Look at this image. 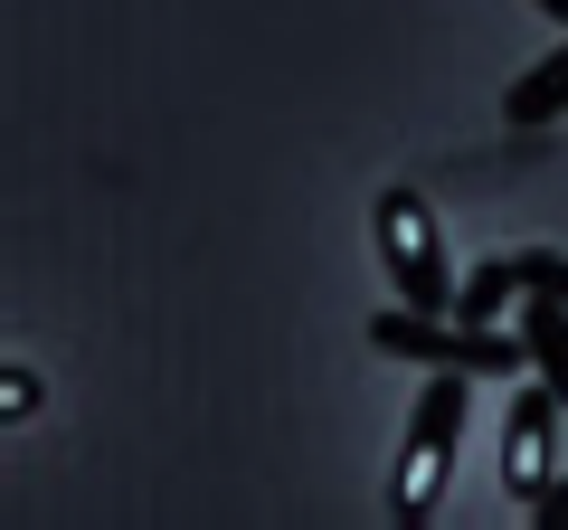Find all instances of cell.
I'll return each instance as SVG.
<instances>
[{
    "label": "cell",
    "mask_w": 568,
    "mask_h": 530,
    "mask_svg": "<svg viewBox=\"0 0 568 530\" xmlns=\"http://www.w3.org/2000/svg\"><path fill=\"white\" fill-rule=\"evenodd\" d=\"M0 408H10V417L39 408V369H0Z\"/></svg>",
    "instance_id": "9c48e42d"
},
{
    "label": "cell",
    "mask_w": 568,
    "mask_h": 530,
    "mask_svg": "<svg viewBox=\"0 0 568 530\" xmlns=\"http://www.w3.org/2000/svg\"><path fill=\"white\" fill-rule=\"evenodd\" d=\"M369 350H388V360H417V369H465V379H530L521 332H503V323H465V313H417V304L369 313Z\"/></svg>",
    "instance_id": "6da1fadb"
},
{
    "label": "cell",
    "mask_w": 568,
    "mask_h": 530,
    "mask_svg": "<svg viewBox=\"0 0 568 530\" xmlns=\"http://www.w3.org/2000/svg\"><path fill=\"white\" fill-rule=\"evenodd\" d=\"M521 350H530V379H549V398L568 408V304L521 294Z\"/></svg>",
    "instance_id": "8992f818"
},
{
    "label": "cell",
    "mask_w": 568,
    "mask_h": 530,
    "mask_svg": "<svg viewBox=\"0 0 568 530\" xmlns=\"http://www.w3.org/2000/svg\"><path fill=\"white\" fill-rule=\"evenodd\" d=\"M530 521H540V530H568V473H549V483H540V502H530Z\"/></svg>",
    "instance_id": "30bf717a"
},
{
    "label": "cell",
    "mask_w": 568,
    "mask_h": 530,
    "mask_svg": "<svg viewBox=\"0 0 568 530\" xmlns=\"http://www.w3.org/2000/svg\"><path fill=\"white\" fill-rule=\"evenodd\" d=\"M511 304H521V285H511V256L474 265V275H465V294H455V313H465V323H503Z\"/></svg>",
    "instance_id": "52a82bcc"
},
{
    "label": "cell",
    "mask_w": 568,
    "mask_h": 530,
    "mask_svg": "<svg viewBox=\"0 0 568 530\" xmlns=\"http://www.w3.org/2000/svg\"><path fill=\"white\" fill-rule=\"evenodd\" d=\"M511 285H521V294H549V304H568V256H559V246H521V256H511Z\"/></svg>",
    "instance_id": "ba28073f"
},
{
    "label": "cell",
    "mask_w": 568,
    "mask_h": 530,
    "mask_svg": "<svg viewBox=\"0 0 568 530\" xmlns=\"http://www.w3.org/2000/svg\"><path fill=\"white\" fill-rule=\"evenodd\" d=\"M465 408H474V379H465V369H436V379L417 388V408H407L398 483H388V511H398L407 530L436 521V502H446V483H455V446H465Z\"/></svg>",
    "instance_id": "7a4b0ae2"
},
{
    "label": "cell",
    "mask_w": 568,
    "mask_h": 530,
    "mask_svg": "<svg viewBox=\"0 0 568 530\" xmlns=\"http://www.w3.org/2000/svg\"><path fill=\"white\" fill-rule=\"evenodd\" d=\"M369 227H379V265H388V285H398V304H417V313H455L465 275H455V256H446V227H436V208H426L417 190H379Z\"/></svg>",
    "instance_id": "3957f363"
},
{
    "label": "cell",
    "mask_w": 568,
    "mask_h": 530,
    "mask_svg": "<svg viewBox=\"0 0 568 530\" xmlns=\"http://www.w3.org/2000/svg\"><path fill=\"white\" fill-rule=\"evenodd\" d=\"M530 10H549V20H559V29H568V0H530Z\"/></svg>",
    "instance_id": "8fae6325"
},
{
    "label": "cell",
    "mask_w": 568,
    "mask_h": 530,
    "mask_svg": "<svg viewBox=\"0 0 568 530\" xmlns=\"http://www.w3.org/2000/svg\"><path fill=\"white\" fill-rule=\"evenodd\" d=\"M559 398H549V379H530V388H511V417H503V492L511 502H540V483L559 473Z\"/></svg>",
    "instance_id": "277c9868"
},
{
    "label": "cell",
    "mask_w": 568,
    "mask_h": 530,
    "mask_svg": "<svg viewBox=\"0 0 568 530\" xmlns=\"http://www.w3.org/2000/svg\"><path fill=\"white\" fill-rule=\"evenodd\" d=\"M503 114H511V133H549V123L568 114V29H559V48H549L540 67H521V77L503 85Z\"/></svg>",
    "instance_id": "5b68a950"
}]
</instances>
